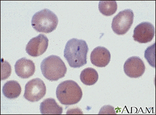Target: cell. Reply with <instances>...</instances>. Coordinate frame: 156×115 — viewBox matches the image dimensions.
Wrapping results in <instances>:
<instances>
[{"label":"cell","mask_w":156,"mask_h":115,"mask_svg":"<svg viewBox=\"0 0 156 115\" xmlns=\"http://www.w3.org/2000/svg\"><path fill=\"white\" fill-rule=\"evenodd\" d=\"M89 48L85 41L73 38L67 41L64 50V57L70 67L77 68L87 64Z\"/></svg>","instance_id":"cell-1"},{"label":"cell","mask_w":156,"mask_h":115,"mask_svg":"<svg viewBox=\"0 0 156 115\" xmlns=\"http://www.w3.org/2000/svg\"><path fill=\"white\" fill-rule=\"evenodd\" d=\"M56 94L60 103L66 106L78 103L83 96L81 88L73 80H66L60 83L57 87Z\"/></svg>","instance_id":"cell-2"},{"label":"cell","mask_w":156,"mask_h":115,"mask_svg":"<svg viewBox=\"0 0 156 115\" xmlns=\"http://www.w3.org/2000/svg\"><path fill=\"white\" fill-rule=\"evenodd\" d=\"M41 73L44 78L50 81H57L64 78L67 67L59 56L51 55L45 58L41 63Z\"/></svg>","instance_id":"cell-3"},{"label":"cell","mask_w":156,"mask_h":115,"mask_svg":"<svg viewBox=\"0 0 156 115\" xmlns=\"http://www.w3.org/2000/svg\"><path fill=\"white\" fill-rule=\"evenodd\" d=\"M58 24L57 16L48 9L38 11L32 18V26L41 33H51L56 29Z\"/></svg>","instance_id":"cell-4"},{"label":"cell","mask_w":156,"mask_h":115,"mask_svg":"<svg viewBox=\"0 0 156 115\" xmlns=\"http://www.w3.org/2000/svg\"><path fill=\"white\" fill-rule=\"evenodd\" d=\"M134 13L131 9L120 11L113 19L111 28L114 33L122 35L128 32L133 25Z\"/></svg>","instance_id":"cell-5"},{"label":"cell","mask_w":156,"mask_h":115,"mask_svg":"<svg viewBox=\"0 0 156 115\" xmlns=\"http://www.w3.org/2000/svg\"><path fill=\"white\" fill-rule=\"evenodd\" d=\"M47 92L44 81L36 78L29 81L25 85L23 97L31 103H35L41 99Z\"/></svg>","instance_id":"cell-6"},{"label":"cell","mask_w":156,"mask_h":115,"mask_svg":"<svg viewBox=\"0 0 156 115\" xmlns=\"http://www.w3.org/2000/svg\"><path fill=\"white\" fill-rule=\"evenodd\" d=\"M155 34L154 26L149 22H142L135 28L133 37L135 41L147 44L153 40Z\"/></svg>","instance_id":"cell-7"},{"label":"cell","mask_w":156,"mask_h":115,"mask_svg":"<svg viewBox=\"0 0 156 115\" xmlns=\"http://www.w3.org/2000/svg\"><path fill=\"white\" fill-rule=\"evenodd\" d=\"M48 39L44 35L40 34L29 41L26 51L30 56L37 57L45 53L48 47Z\"/></svg>","instance_id":"cell-8"},{"label":"cell","mask_w":156,"mask_h":115,"mask_svg":"<svg viewBox=\"0 0 156 115\" xmlns=\"http://www.w3.org/2000/svg\"><path fill=\"white\" fill-rule=\"evenodd\" d=\"M123 70L125 74L129 78H140L145 72V64L139 57L133 56L125 62Z\"/></svg>","instance_id":"cell-9"},{"label":"cell","mask_w":156,"mask_h":115,"mask_svg":"<svg viewBox=\"0 0 156 115\" xmlns=\"http://www.w3.org/2000/svg\"><path fill=\"white\" fill-rule=\"evenodd\" d=\"M110 60V52L105 47H97L91 53V62L97 67H106L109 63Z\"/></svg>","instance_id":"cell-10"},{"label":"cell","mask_w":156,"mask_h":115,"mask_svg":"<svg viewBox=\"0 0 156 115\" xmlns=\"http://www.w3.org/2000/svg\"><path fill=\"white\" fill-rule=\"evenodd\" d=\"M14 68L17 76L22 78H28L33 75L35 71L34 62L26 58L18 60L15 64Z\"/></svg>","instance_id":"cell-11"},{"label":"cell","mask_w":156,"mask_h":115,"mask_svg":"<svg viewBox=\"0 0 156 115\" xmlns=\"http://www.w3.org/2000/svg\"><path fill=\"white\" fill-rule=\"evenodd\" d=\"M40 110L42 115H60L63 113V108L56 103L54 98H47L40 104Z\"/></svg>","instance_id":"cell-12"},{"label":"cell","mask_w":156,"mask_h":115,"mask_svg":"<svg viewBox=\"0 0 156 115\" xmlns=\"http://www.w3.org/2000/svg\"><path fill=\"white\" fill-rule=\"evenodd\" d=\"M2 92L6 98L12 99L19 97L22 92L20 84L16 81L7 82L3 87Z\"/></svg>","instance_id":"cell-13"},{"label":"cell","mask_w":156,"mask_h":115,"mask_svg":"<svg viewBox=\"0 0 156 115\" xmlns=\"http://www.w3.org/2000/svg\"><path fill=\"white\" fill-rule=\"evenodd\" d=\"M80 78L81 81L85 85H92L98 81V74L94 69L88 67L82 71Z\"/></svg>","instance_id":"cell-14"},{"label":"cell","mask_w":156,"mask_h":115,"mask_svg":"<svg viewBox=\"0 0 156 115\" xmlns=\"http://www.w3.org/2000/svg\"><path fill=\"white\" fill-rule=\"evenodd\" d=\"M98 9L104 16H112L117 11V3L114 1H101L98 4Z\"/></svg>","instance_id":"cell-15"},{"label":"cell","mask_w":156,"mask_h":115,"mask_svg":"<svg viewBox=\"0 0 156 115\" xmlns=\"http://www.w3.org/2000/svg\"><path fill=\"white\" fill-rule=\"evenodd\" d=\"M11 73V67L10 64L5 61L3 59H1V79L5 80L9 77Z\"/></svg>","instance_id":"cell-16"},{"label":"cell","mask_w":156,"mask_h":115,"mask_svg":"<svg viewBox=\"0 0 156 115\" xmlns=\"http://www.w3.org/2000/svg\"><path fill=\"white\" fill-rule=\"evenodd\" d=\"M151 46L148 47L145 51V58L147 61H148L149 64L153 67H155L154 65V54H151Z\"/></svg>","instance_id":"cell-17"},{"label":"cell","mask_w":156,"mask_h":115,"mask_svg":"<svg viewBox=\"0 0 156 115\" xmlns=\"http://www.w3.org/2000/svg\"><path fill=\"white\" fill-rule=\"evenodd\" d=\"M99 114H115L114 107L111 106H105L101 107Z\"/></svg>","instance_id":"cell-18"}]
</instances>
